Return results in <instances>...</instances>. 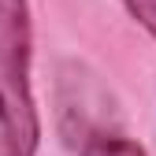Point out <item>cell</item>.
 <instances>
[{
  "label": "cell",
  "mask_w": 156,
  "mask_h": 156,
  "mask_svg": "<svg viewBox=\"0 0 156 156\" xmlns=\"http://www.w3.org/2000/svg\"><path fill=\"white\" fill-rule=\"evenodd\" d=\"M123 4H126L130 19L156 41V0H123Z\"/></svg>",
  "instance_id": "3"
},
{
  "label": "cell",
  "mask_w": 156,
  "mask_h": 156,
  "mask_svg": "<svg viewBox=\"0 0 156 156\" xmlns=\"http://www.w3.org/2000/svg\"><path fill=\"white\" fill-rule=\"evenodd\" d=\"M82 156H149L141 141L123 138V134H89L82 138Z\"/></svg>",
  "instance_id": "2"
},
{
  "label": "cell",
  "mask_w": 156,
  "mask_h": 156,
  "mask_svg": "<svg viewBox=\"0 0 156 156\" xmlns=\"http://www.w3.org/2000/svg\"><path fill=\"white\" fill-rule=\"evenodd\" d=\"M30 0H0V156H37L41 115L30 86Z\"/></svg>",
  "instance_id": "1"
}]
</instances>
